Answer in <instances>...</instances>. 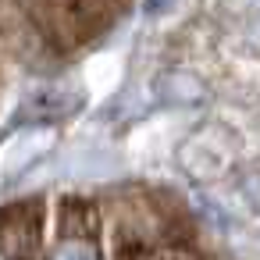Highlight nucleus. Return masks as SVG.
<instances>
[{"instance_id": "f257e3e1", "label": "nucleus", "mask_w": 260, "mask_h": 260, "mask_svg": "<svg viewBox=\"0 0 260 260\" xmlns=\"http://www.w3.org/2000/svg\"><path fill=\"white\" fill-rule=\"evenodd\" d=\"M54 260H96V249H93V242H86V239H64V242L57 246Z\"/></svg>"}]
</instances>
